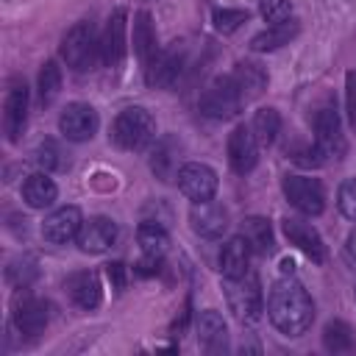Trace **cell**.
I'll use <instances>...</instances> for the list:
<instances>
[{"mask_svg":"<svg viewBox=\"0 0 356 356\" xmlns=\"http://www.w3.org/2000/svg\"><path fill=\"white\" fill-rule=\"evenodd\" d=\"M267 314H270V323L281 334L300 337L309 331V325L314 320V303H312L309 292L303 289V284L295 281L292 275H286L270 289Z\"/></svg>","mask_w":356,"mask_h":356,"instance_id":"1","label":"cell"},{"mask_svg":"<svg viewBox=\"0 0 356 356\" xmlns=\"http://www.w3.org/2000/svg\"><path fill=\"white\" fill-rule=\"evenodd\" d=\"M61 58L75 72L95 70V64L103 58V47H100V39H97V31L92 28V22H78L64 33Z\"/></svg>","mask_w":356,"mask_h":356,"instance_id":"2","label":"cell"},{"mask_svg":"<svg viewBox=\"0 0 356 356\" xmlns=\"http://www.w3.org/2000/svg\"><path fill=\"white\" fill-rule=\"evenodd\" d=\"M156 136V120L150 117L147 108L142 106H128L117 114L114 125H111V139L122 147V150H142L145 145H150Z\"/></svg>","mask_w":356,"mask_h":356,"instance_id":"3","label":"cell"},{"mask_svg":"<svg viewBox=\"0 0 356 356\" xmlns=\"http://www.w3.org/2000/svg\"><path fill=\"white\" fill-rule=\"evenodd\" d=\"M225 300H228V309L245 323L259 320L264 312V295H261L259 278L250 273L239 278H225Z\"/></svg>","mask_w":356,"mask_h":356,"instance_id":"4","label":"cell"},{"mask_svg":"<svg viewBox=\"0 0 356 356\" xmlns=\"http://www.w3.org/2000/svg\"><path fill=\"white\" fill-rule=\"evenodd\" d=\"M245 103L234 75H222V78H214L206 92L200 95V111L206 117H214V120H228L239 111V106Z\"/></svg>","mask_w":356,"mask_h":356,"instance_id":"5","label":"cell"},{"mask_svg":"<svg viewBox=\"0 0 356 356\" xmlns=\"http://www.w3.org/2000/svg\"><path fill=\"white\" fill-rule=\"evenodd\" d=\"M314 147L323 159H339L345 153V136L342 122L334 106H323L314 114Z\"/></svg>","mask_w":356,"mask_h":356,"instance_id":"6","label":"cell"},{"mask_svg":"<svg viewBox=\"0 0 356 356\" xmlns=\"http://www.w3.org/2000/svg\"><path fill=\"white\" fill-rule=\"evenodd\" d=\"M284 195L286 200L303 211V214H320L325 209V192H323V184L317 178H309V175H286L284 178Z\"/></svg>","mask_w":356,"mask_h":356,"instance_id":"7","label":"cell"},{"mask_svg":"<svg viewBox=\"0 0 356 356\" xmlns=\"http://www.w3.org/2000/svg\"><path fill=\"white\" fill-rule=\"evenodd\" d=\"M178 189L192 200V203H203V200H211L214 192H217V172L209 167V164H200V161H189L178 170Z\"/></svg>","mask_w":356,"mask_h":356,"instance_id":"8","label":"cell"},{"mask_svg":"<svg viewBox=\"0 0 356 356\" xmlns=\"http://www.w3.org/2000/svg\"><path fill=\"white\" fill-rule=\"evenodd\" d=\"M100 120H97V111L89 106V103H70L61 117H58V128L61 134L70 139V142H86L95 136Z\"/></svg>","mask_w":356,"mask_h":356,"instance_id":"9","label":"cell"},{"mask_svg":"<svg viewBox=\"0 0 356 356\" xmlns=\"http://www.w3.org/2000/svg\"><path fill=\"white\" fill-rule=\"evenodd\" d=\"M83 225L81 209L78 206H61L56 211H50L42 222V236L53 245H67L70 239H78V231Z\"/></svg>","mask_w":356,"mask_h":356,"instance_id":"10","label":"cell"},{"mask_svg":"<svg viewBox=\"0 0 356 356\" xmlns=\"http://www.w3.org/2000/svg\"><path fill=\"white\" fill-rule=\"evenodd\" d=\"M256 159H259V142L253 136L250 128L245 125H236L231 134H228V161H231V170L245 175L256 167Z\"/></svg>","mask_w":356,"mask_h":356,"instance_id":"11","label":"cell"},{"mask_svg":"<svg viewBox=\"0 0 356 356\" xmlns=\"http://www.w3.org/2000/svg\"><path fill=\"white\" fill-rule=\"evenodd\" d=\"M189 222H192V228H195L197 236H203V239H217V236H222V231L228 228V211H225L220 203H214V200L192 203Z\"/></svg>","mask_w":356,"mask_h":356,"instance_id":"12","label":"cell"},{"mask_svg":"<svg viewBox=\"0 0 356 356\" xmlns=\"http://www.w3.org/2000/svg\"><path fill=\"white\" fill-rule=\"evenodd\" d=\"M117 222L108 217H92L78 231V248L83 253H106L117 242Z\"/></svg>","mask_w":356,"mask_h":356,"instance_id":"13","label":"cell"},{"mask_svg":"<svg viewBox=\"0 0 356 356\" xmlns=\"http://www.w3.org/2000/svg\"><path fill=\"white\" fill-rule=\"evenodd\" d=\"M25 120H28V86H25V81H14L8 86L6 114H3V125H6L8 142L19 139V134L25 131Z\"/></svg>","mask_w":356,"mask_h":356,"instance_id":"14","label":"cell"},{"mask_svg":"<svg viewBox=\"0 0 356 356\" xmlns=\"http://www.w3.org/2000/svg\"><path fill=\"white\" fill-rule=\"evenodd\" d=\"M50 323V306L39 298H22L14 306V325L22 337H39Z\"/></svg>","mask_w":356,"mask_h":356,"instance_id":"15","label":"cell"},{"mask_svg":"<svg viewBox=\"0 0 356 356\" xmlns=\"http://www.w3.org/2000/svg\"><path fill=\"white\" fill-rule=\"evenodd\" d=\"M181 67H184V58L178 50H156V56L145 64V81L150 86H172L181 75Z\"/></svg>","mask_w":356,"mask_h":356,"instance_id":"16","label":"cell"},{"mask_svg":"<svg viewBox=\"0 0 356 356\" xmlns=\"http://www.w3.org/2000/svg\"><path fill=\"white\" fill-rule=\"evenodd\" d=\"M284 234H286L289 245H295L298 250H303L312 261H317V264L325 261V245H323L320 234H317L309 222L295 220V217H286V220H284Z\"/></svg>","mask_w":356,"mask_h":356,"instance_id":"17","label":"cell"},{"mask_svg":"<svg viewBox=\"0 0 356 356\" xmlns=\"http://www.w3.org/2000/svg\"><path fill=\"white\" fill-rule=\"evenodd\" d=\"M100 47H103V61L108 67H120L122 64L125 50H128V42H125V8H117L108 17V25H106V33L100 39Z\"/></svg>","mask_w":356,"mask_h":356,"instance_id":"18","label":"cell"},{"mask_svg":"<svg viewBox=\"0 0 356 356\" xmlns=\"http://www.w3.org/2000/svg\"><path fill=\"white\" fill-rule=\"evenodd\" d=\"M67 292L72 298V303L83 312H92L100 306L103 300V286H100V278L95 273H75L67 278Z\"/></svg>","mask_w":356,"mask_h":356,"instance_id":"19","label":"cell"},{"mask_svg":"<svg viewBox=\"0 0 356 356\" xmlns=\"http://www.w3.org/2000/svg\"><path fill=\"white\" fill-rule=\"evenodd\" d=\"M195 331H197V342L209 350V353H217L225 348V339H228V325L222 320L220 312L214 309H206L197 314L195 320Z\"/></svg>","mask_w":356,"mask_h":356,"instance_id":"20","label":"cell"},{"mask_svg":"<svg viewBox=\"0 0 356 356\" xmlns=\"http://www.w3.org/2000/svg\"><path fill=\"white\" fill-rule=\"evenodd\" d=\"M248 261H250V245L245 242V236H234L222 245L220 250V273L225 278H239L248 273Z\"/></svg>","mask_w":356,"mask_h":356,"instance_id":"21","label":"cell"},{"mask_svg":"<svg viewBox=\"0 0 356 356\" xmlns=\"http://www.w3.org/2000/svg\"><path fill=\"white\" fill-rule=\"evenodd\" d=\"M56 195H58V189H56V184H53V178L47 172H33L22 184V200L31 209H47V206H53L56 203Z\"/></svg>","mask_w":356,"mask_h":356,"instance_id":"22","label":"cell"},{"mask_svg":"<svg viewBox=\"0 0 356 356\" xmlns=\"http://www.w3.org/2000/svg\"><path fill=\"white\" fill-rule=\"evenodd\" d=\"M231 75H234V81H236V86H239L245 103L253 100V97H259V95L267 89V72H264L259 64H253V61L236 64V70H234Z\"/></svg>","mask_w":356,"mask_h":356,"instance_id":"23","label":"cell"},{"mask_svg":"<svg viewBox=\"0 0 356 356\" xmlns=\"http://www.w3.org/2000/svg\"><path fill=\"white\" fill-rule=\"evenodd\" d=\"M298 19H286V22H278V25H267V31L256 33L250 39V47L256 53H264V50H275L281 44H289V39H295L298 33Z\"/></svg>","mask_w":356,"mask_h":356,"instance_id":"24","label":"cell"},{"mask_svg":"<svg viewBox=\"0 0 356 356\" xmlns=\"http://www.w3.org/2000/svg\"><path fill=\"white\" fill-rule=\"evenodd\" d=\"M242 236L250 245V250H256L259 256H267L275 250L273 228H270V220H264V217H248L242 222Z\"/></svg>","mask_w":356,"mask_h":356,"instance_id":"25","label":"cell"},{"mask_svg":"<svg viewBox=\"0 0 356 356\" xmlns=\"http://www.w3.org/2000/svg\"><path fill=\"white\" fill-rule=\"evenodd\" d=\"M156 31H153V22H150V14L147 11H139L134 17V53L139 56L142 67L156 56Z\"/></svg>","mask_w":356,"mask_h":356,"instance_id":"26","label":"cell"},{"mask_svg":"<svg viewBox=\"0 0 356 356\" xmlns=\"http://www.w3.org/2000/svg\"><path fill=\"white\" fill-rule=\"evenodd\" d=\"M178 145H175V139H161L159 145H156V150H153V159H150V167H153V172L161 178V181H172V178H178Z\"/></svg>","mask_w":356,"mask_h":356,"instance_id":"27","label":"cell"},{"mask_svg":"<svg viewBox=\"0 0 356 356\" xmlns=\"http://www.w3.org/2000/svg\"><path fill=\"white\" fill-rule=\"evenodd\" d=\"M278 128H281V117H278L275 108L267 106V108H259V111L253 114V125H250V131H253V136H256V142H259L261 147H267V145L275 142Z\"/></svg>","mask_w":356,"mask_h":356,"instance_id":"28","label":"cell"},{"mask_svg":"<svg viewBox=\"0 0 356 356\" xmlns=\"http://www.w3.org/2000/svg\"><path fill=\"white\" fill-rule=\"evenodd\" d=\"M136 239H139V248L145 253H150V256H164V250L170 245L167 231L161 225H156V222H142L139 231H136Z\"/></svg>","mask_w":356,"mask_h":356,"instance_id":"29","label":"cell"},{"mask_svg":"<svg viewBox=\"0 0 356 356\" xmlns=\"http://www.w3.org/2000/svg\"><path fill=\"white\" fill-rule=\"evenodd\" d=\"M61 89V67L56 61H44L39 72V97L42 103H53Z\"/></svg>","mask_w":356,"mask_h":356,"instance_id":"30","label":"cell"},{"mask_svg":"<svg viewBox=\"0 0 356 356\" xmlns=\"http://www.w3.org/2000/svg\"><path fill=\"white\" fill-rule=\"evenodd\" d=\"M323 342H325L328 350L339 353V350H348V348L353 345V337H350V328H348L345 323L334 320V323L325 325V331H323Z\"/></svg>","mask_w":356,"mask_h":356,"instance_id":"31","label":"cell"},{"mask_svg":"<svg viewBox=\"0 0 356 356\" xmlns=\"http://www.w3.org/2000/svg\"><path fill=\"white\" fill-rule=\"evenodd\" d=\"M242 22H248V11H242V8H217L214 11V28L220 33H234Z\"/></svg>","mask_w":356,"mask_h":356,"instance_id":"32","label":"cell"},{"mask_svg":"<svg viewBox=\"0 0 356 356\" xmlns=\"http://www.w3.org/2000/svg\"><path fill=\"white\" fill-rule=\"evenodd\" d=\"M337 206L348 220H356V178H345L337 192Z\"/></svg>","mask_w":356,"mask_h":356,"instance_id":"33","label":"cell"},{"mask_svg":"<svg viewBox=\"0 0 356 356\" xmlns=\"http://www.w3.org/2000/svg\"><path fill=\"white\" fill-rule=\"evenodd\" d=\"M261 17L270 25L286 22V19H292V6H289V0H261Z\"/></svg>","mask_w":356,"mask_h":356,"instance_id":"34","label":"cell"},{"mask_svg":"<svg viewBox=\"0 0 356 356\" xmlns=\"http://www.w3.org/2000/svg\"><path fill=\"white\" fill-rule=\"evenodd\" d=\"M61 153H58V147H56V142H42L39 145V153H36V161L44 167V170H56V167H61V159H58Z\"/></svg>","mask_w":356,"mask_h":356,"instance_id":"35","label":"cell"},{"mask_svg":"<svg viewBox=\"0 0 356 356\" xmlns=\"http://www.w3.org/2000/svg\"><path fill=\"white\" fill-rule=\"evenodd\" d=\"M345 108H348V120L356 128V70H350L345 75Z\"/></svg>","mask_w":356,"mask_h":356,"instance_id":"36","label":"cell"},{"mask_svg":"<svg viewBox=\"0 0 356 356\" xmlns=\"http://www.w3.org/2000/svg\"><path fill=\"white\" fill-rule=\"evenodd\" d=\"M106 273H108V278L114 281V286H117V289L125 284V264L114 261V264H108V270H106Z\"/></svg>","mask_w":356,"mask_h":356,"instance_id":"37","label":"cell"},{"mask_svg":"<svg viewBox=\"0 0 356 356\" xmlns=\"http://www.w3.org/2000/svg\"><path fill=\"white\" fill-rule=\"evenodd\" d=\"M348 253L356 259V228L350 231V236H348Z\"/></svg>","mask_w":356,"mask_h":356,"instance_id":"38","label":"cell"}]
</instances>
